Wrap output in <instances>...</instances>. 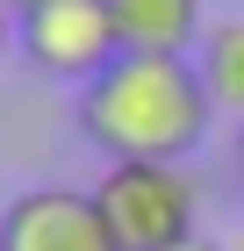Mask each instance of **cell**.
I'll use <instances>...</instances> for the list:
<instances>
[{
	"label": "cell",
	"mask_w": 244,
	"mask_h": 251,
	"mask_svg": "<svg viewBox=\"0 0 244 251\" xmlns=\"http://www.w3.org/2000/svg\"><path fill=\"white\" fill-rule=\"evenodd\" d=\"M216 122V100L201 86L194 58L122 50L101 79L79 86V129L115 158H187Z\"/></svg>",
	"instance_id": "6da1fadb"
},
{
	"label": "cell",
	"mask_w": 244,
	"mask_h": 251,
	"mask_svg": "<svg viewBox=\"0 0 244 251\" xmlns=\"http://www.w3.org/2000/svg\"><path fill=\"white\" fill-rule=\"evenodd\" d=\"M94 201L122 251H172L201 230V179L187 158H115L94 179Z\"/></svg>",
	"instance_id": "7a4b0ae2"
},
{
	"label": "cell",
	"mask_w": 244,
	"mask_h": 251,
	"mask_svg": "<svg viewBox=\"0 0 244 251\" xmlns=\"http://www.w3.org/2000/svg\"><path fill=\"white\" fill-rule=\"evenodd\" d=\"M22 50L43 79H101L122 58V29H115L108 0H29L22 7Z\"/></svg>",
	"instance_id": "3957f363"
},
{
	"label": "cell",
	"mask_w": 244,
	"mask_h": 251,
	"mask_svg": "<svg viewBox=\"0 0 244 251\" xmlns=\"http://www.w3.org/2000/svg\"><path fill=\"white\" fill-rule=\"evenodd\" d=\"M0 251H122L94 187H29L0 208Z\"/></svg>",
	"instance_id": "277c9868"
},
{
	"label": "cell",
	"mask_w": 244,
	"mask_h": 251,
	"mask_svg": "<svg viewBox=\"0 0 244 251\" xmlns=\"http://www.w3.org/2000/svg\"><path fill=\"white\" fill-rule=\"evenodd\" d=\"M122 50H158V58H187L201 43V0H108Z\"/></svg>",
	"instance_id": "5b68a950"
},
{
	"label": "cell",
	"mask_w": 244,
	"mask_h": 251,
	"mask_svg": "<svg viewBox=\"0 0 244 251\" xmlns=\"http://www.w3.org/2000/svg\"><path fill=\"white\" fill-rule=\"evenodd\" d=\"M201 86H208V100H216V115H237L244 122V15H230V22H216L201 36Z\"/></svg>",
	"instance_id": "8992f818"
},
{
	"label": "cell",
	"mask_w": 244,
	"mask_h": 251,
	"mask_svg": "<svg viewBox=\"0 0 244 251\" xmlns=\"http://www.w3.org/2000/svg\"><path fill=\"white\" fill-rule=\"evenodd\" d=\"M15 43H22V7H15V0H0V58H7Z\"/></svg>",
	"instance_id": "52a82bcc"
},
{
	"label": "cell",
	"mask_w": 244,
	"mask_h": 251,
	"mask_svg": "<svg viewBox=\"0 0 244 251\" xmlns=\"http://www.w3.org/2000/svg\"><path fill=\"white\" fill-rule=\"evenodd\" d=\"M172 251H230V244H216V237H201V230H194L187 244H172Z\"/></svg>",
	"instance_id": "ba28073f"
},
{
	"label": "cell",
	"mask_w": 244,
	"mask_h": 251,
	"mask_svg": "<svg viewBox=\"0 0 244 251\" xmlns=\"http://www.w3.org/2000/svg\"><path fill=\"white\" fill-rule=\"evenodd\" d=\"M237 187H244V122H237Z\"/></svg>",
	"instance_id": "9c48e42d"
},
{
	"label": "cell",
	"mask_w": 244,
	"mask_h": 251,
	"mask_svg": "<svg viewBox=\"0 0 244 251\" xmlns=\"http://www.w3.org/2000/svg\"><path fill=\"white\" fill-rule=\"evenodd\" d=\"M237 251H244V230H237Z\"/></svg>",
	"instance_id": "30bf717a"
},
{
	"label": "cell",
	"mask_w": 244,
	"mask_h": 251,
	"mask_svg": "<svg viewBox=\"0 0 244 251\" xmlns=\"http://www.w3.org/2000/svg\"><path fill=\"white\" fill-rule=\"evenodd\" d=\"M15 7H29V0H15Z\"/></svg>",
	"instance_id": "8fae6325"
}]
</instances>
